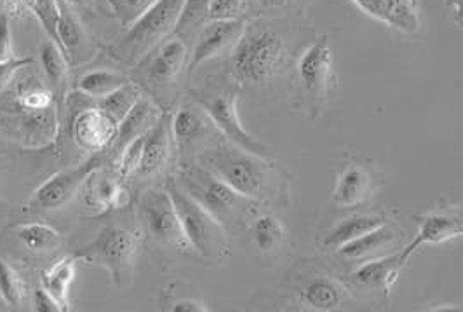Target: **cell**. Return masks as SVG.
Returning <instances> with one entry per match:
<instances>
[{
  "label": "cell",
  "mask_w": 463,
  "mask_h": 312,
  "mask_svg": "<svg viewBox=\"0 0 463 312\" xmlns=\"http://www.w3.org/2000/svg\"><path fill=\"white\" fill-rule=\"evenodd\" d=\"M195 163L261 206L284 208L291 203V175L272 157L256 156L223 138L204 148Z\"/></svg>",
  "instance_id": "cell-1"
},
{
  "label": "cell",
  "mask_w": 463,
  "mask_h": 312,
  "mask_svg": "<svg viewBox=\"0 0 463 312\" xmlns=\"http://www.w3.org/2000/svg\"><path fill=\"white\" fill-rule=\"evenodd\" d=\"M289 63L288 37L270 20H255L231 51L229 75L241 88H263L274 82Z\"/></svg>",
  "instance_id": "cell-2"
},
{
  "label": "cell",
  "mask_w": 463,
  "mask_h": 312,
  "mask_svg": "<svg viewBox=\"0 0 463 312\" xmlns=\"http://www.w3.org/2000/svg\"><path fill=\"white\" fill-rule=\"evenodd\" d=\"M175 178L180 187L208 210L229 232L250 223L258 206H261L233 191L227 182L195 161L180 163Z\"/></svg>",
  "instance_id": "cell-3"
},
{
  "label": "cell",
  "mask_w": 463,
  "mask_h": 312,
  "mask_svg": "<svg viewBox=\"0 0 463 312\" xmlns=\"http://www.w3.org/2000/svg\"><path fill=\"white\" fill-rule=\"evenodd\" d=\"M241 86L232 79L231 75H218L206 80L204 86L190 91V99L195 101L206 114L220 135L248 152H253L261 157H272L270 148L255 138L241 122L237 112V99L241 93Z\"/></svg>",
  "instance_id": "cell-4"
},
{
  "label": "cell",
  "mask_w": 463,
  "mask_h": 312,
  "mask_svg": "<svg viewBox=\"0 0 463 312\" xmlns=\"http://www.w3.org/2000/svg\"><path fill=\"white\" fill-rule=\"evenodd\" d=\"M164 189L175 203L186 240L192 244L195 255L208 264L227 262L232 251L231 232L192 195H188L175 176L165 178Z\"/></svg>",
  "instance_id": "cell-5"
},
{
  "label": "cell",
  "mask_w": 463,
  "mask_h": 312,
  "mask_svg": "<svg viewBox=\"0 0 463 312\" xmlns=\"http://www.w3.org/2000/svg\"><path fill=\"white\" fill-rule=\"evenodd\" d=\"M188 60L190 52L185 39L173 33L139 60L129 79L135 80L141 91L152 98L163 110H171L178 80L188 69Z\"/></svg>",
  "instance_id": "cell-6"
},
{
  "label": "cell",
  "mask_w": 463,
  "mask_h": 312,
  "mask_svg": "<svg viewBox=\"0 0 463 312\" xmlns=\"http://www.w3.org/2000/svg\"><path fill=\"white\" fill-rule=\"evenodd\" d=\"M141 242L143 236L138 225L128 227L122 223H107L98 231L94 240L73 255L79 260L105 269L114 285L124 288L133 279Z\"/></svg>",
  "instance_id": "cell-7"
},
{
  "label": "cell",
  "mask_w": 463,
  "mask_h": 312,
  "mask_svg": "<svg viewBox=\"0 0 463 312\" xmlns=\"http://www.w3.org/2000/svg\"><path fill=\"white\" fill-rule=\"evenodd\" d=\"M137 220L143 241L164 253L178 257L195 255L186 240L182 222L169 193L163 187H148L137 201Z\"/></svg>",
  "instance_id": "cell-8"
},
{
  "label": "cell",
  "mask_w": 463,
  "mask_h": 312,
  "mask_svg": "<svg viewBox=\"0 0 463 312\" xmlns=\"http://www.w3.org/2000/svg\"><path fill=\"white\" fill-rule=\"evenodd\" d=\"M185 0H159L137 24L109 46V56L124 67H135L150 51L175 33Z\"/></svg>",
  "instance_id": "cell-9"
},
{
  "label": "cell",
  "mask_w": 463,
  "mask_h": 312,
  "mask_svg": "<svg viewBox=\"0 0 463 312\" xmlns=\"http://www.w3.org/2000/svg\"><path fill=\"white\" fill-rule=\"evenodd\" d=\"M60 107L33 110L16 103L7 91L0 93V135L24 150L39 152L56 142Z\"/></svg>",
  "instance_id": "cell-10"
},
{
  "label": "cell",
  "mask_w": 463,
  "mask_h": 312,
  "mask_svg": "<svg viewBox=\"0 0 463 312\" xmlns=\"http://www.w3.org/2000/svg\"><path fill=\"white\" fill-rule=\"evenodd\" d=\"M295 71L301 95L308 101V110L316 119L323 112L327 98L336 86L333 52L327 35H323L301 51L295 61Z\"/></svg>",
  "instance_id": "cell-11"
},
{
  "label": "cell",
  "mask_w": 463,
  "mask_h": 312,
  "mask_svg": "<svg viewBox=\"0 0 463 312\" xmlns=\"http://www.w3.org/2000/svg\"><path fill=\"white\" fill-rule=\"evenodd\" d=\"M103 166L101 154H94L90 161H84L71 168L60 169L44 180L32 195L24 201L26 213H47L61 210L82 189L86 178L96 168Z\"/></svg>",
  "instance_id": "cell-12"
},
{
  "label": "cell",
  "mask_w": 463,
  "mask_h": 312,
  "mask_svg": "<svg viewBox=\"0 0 463 312\" xmlns=\"http://www.w3.org/2000/svg\"><path fill=\"white\" fill-rule=\"evenodd\" d=\"M171 131L178 154H182V163L188 159V154L195 152L197 157L204 148L222 140L208 114L192 99L182 103L175 114L171 112Z\"/></svg>",
  "instance_id": "cell-13"
},
{
  "label": "cell",
  "mask_w": 463,
  "mask_h": 312,
  "mask_svg": "<svg viewBox=\"0 0 463 312\" xmlns=\"http://www.w3.org/2000/svg\"><path fill=\"white\" fill-rule=\"evenodd\" d=\"M293 289L305 309L333 312L342 309L347 302V288L335 276L316 267L295 269Z\"/></svg>",
  "instance_id": "cell-14"
},
{
  "label": "cell",
  "mask_w": 463,
  "mask_h": 312,
  "mask_svg": "<svg viewBox=\"0 0 463 312\" xmlns=\"http://www.w3.org/2000/svg\"><path fill=\"white\" fill-rule=\"evenodd\" d=\"M118 124L96 101L86 109H77L70 120V135L75 145L88 154H103L116 142Z\"/></svg>",
  "instance_id": "cell-15"
},
{
  "label": "cell",
  "mask_w": 463,
  "mask_h": 312,
  "mask_svg": "<svg viewBox=\"0 0 463 312\" xmlns=\"http://www.w3.org/2000/svg\"><path fill=\"white\" fill-rule=\"evenodd\" d=\"M82 204L91 215H103L109 212L124 210L131 203V194L126 182L105 166L94 169L82 185Z\"/></svg>",
  "instance_id": "cell-16"
},
{
  "label": "cell",
  "mask_w": 463,
  "mask_h": 312,
  "mask_svg": "<svg viewBox=\"0 0 463 312\" xmlns=\"http://www.w3.org/2000/svg\"><path fill=\"white\" fill-rule=\"evenodd\" d=\"M246 18L239 20H208L203 24L195 46L190 52L188 71L195 72L201 65L211 61L223 52H231L246 28Z\"/></svg>",
  "instance_id": "cell-17"
},
{
  "label": "cell",
  "mask_w": 463,
  "mask_h": 312,
  "mask_svg": "<svg viewBox=\"0 0 463 312\" xmlns=\"http://www.w3.org/2000/svg\"><path fill=\"white\" fill-rule=\"evenodd\" d=\"M378 185V173L366 166V163L354 159L340 169L331 193V203L338 208L363 206L366 201H370Z\"/></svg>",
  "instance_id": "cell-18"
},
{
  "label": "cell",
  "mask_w": 463,
  "mask_h": 312,
  "mask_svg": "<svg viewBox=\"0 0 463 312\" xmlns=\"http://www.w3.org/2000/svg\"><path fill=\"white\" fill-rule=\"evenodd\" d=\"M175 150L176 144L171 131V112L164 110L154 128L145 135L141 163L135 178L146 180L164 173L173 159Z\"/></svg>",
  "instance_id": "cell-19"
},
{
  "label": "cell",
  "mask_w": 463,
  "mask_h": 312,
  "mask_svg": "<svg viewBox=\"0 0 463 312\" xmlns=\"http://www.w3.org/2000/svg\"><path fill=\"white\" fill-rule=\"evenodd\" d=\"M418 232L415 238L406 244V248L399 253V264H408L413 253L425 244H440L444 241L455 240L462 236V215L449 212H436L427 215L415 216Z\"/></svg>",
  "instance_id": "cell-20"
},
{
  "label": "cell",
  "mask_w": 463,
  "mask_h": 312,
  "mask_svg": "<svg viewBox=\"0 0 463 312\" xmlns=\"http://www.w3.org/2000/svg\"><path fill=\"white\" fill-rule=\"evenodd\" d=\"M58 44L65 51L70 65H77L93 56V44L80 16L75 13V7L67 0H58Z\"/></svg>",
  "instance_id": "cell-21"
},
{
  "label": "cell",
  "mask_w": 463,
  "mask_h": 312,
  "mask_svg": "<svg viewBox=\"0 0 463 312\" xmlns=\"http://www.w3.org/2000/svg\"><path fill=\"white\" fill-rule=\"evenodd\" d=\"M361 11L374 20L395 28L402 33H418L421 20L418 14L417 0H352Z\"/></svg>",
  "instance_id": "cell-22"
},
{
  "label": "cell",
  "mask_w": 463,
  "mask_h": 312,
  "mask_svg": "<svg viewBox=\"0 0 463 312\" xmlns=\"http://www.w3.org/2000/svg\"><path fill=\"white\" fill-rule=\"evenodd\" d=\"M163 109L146 95L139 98L138 103L131 109V112L122 119L117 129L116 142L112 145V156L118 157L120 152L137 140L139 137L146 135L154 124L163 116Z\"/></svg>",
  "instance_id": "cell-23"
},
{
  "label": "cell",
  "mask_w": 463,
  "mask_h": 312,
  "mask_svg": "<svg viewBox=\"0 0 463 312\" xmlns=\"http://www.w3.org/2000/svg\"><path fill=\"white\" fill-rule=\"evenodd\" d=\"M401 269L402 265L399 264V255L368 259L350 272L348 281L354 287L370 291H383L389 295L394 288Z\"/></svg>",
  "instance_id": "cell-24"
},
{
  "label": "cell",
  "mask_w": 463,
  "mask_h": 312,
  "mask_svg": "<svg viewBox=\"0 0 463 312\" xmlns=\"http://www.w3.org/2000/svg\"><path fill=\"white\" fill-rule=\"evenodd\" d=\"M39 61L47 86L51 88L58 105H61L69 88L70 61L61 46L46 37L39 44Z\"/></svg>",
  "instance_id": "cell-25"
},
{
  "label": "cell",
  "mask_w": 463,
  "mask_h": 312,
  "mask_svg": "<svg viewBox=\"0 0 463 312\" xmlns=\"http://www.w3.org/2000/svg\"><path fill=\"white\" fill-rule=\"evenodd\" d=\"M397 241H399V231L391 222H385L383 225L373 229L368 234L350 241L342 248H338V253L340 257L354 262L368 260V259L380 257V251H387Z\"/></svg>",
  "instance_id": "cell-26"
},
{
  "label": "cell",
  "mask_w": 463,
  "mask_h": 312,
  "mask_svg": "<svg viewBox=\"0 0 463 312\" xmlns=\"http://www.w3.org/2000/svg\"><path fill=\"white\" fill-rule=\"evenodd\" d=\"M24 251L39 257L56 253L63 246V236L46 222H22L11 227Z\"/></svg>",
  "instance_id": "cell-27"
},
{
  "label": "cell",
  "mask_w": 463,
  "mask_h": 312,
  "mask_svg": "<svg viewBox=\"0 0 463 312\" xmlns=\"http://www.w3.org/2000/svg\"><path fill=\"white\" fill-rule=\"evenodd\" d=\"M385 222H389L385 213H352L344 216L326 232L321 246L326 250H338L350 241L357 240L373 229L383 225Z\"/></svg>",
  "instance_id": "cell-28"
},
{
  "label": "cell",
  "mask_w": 463,
  "mask_h": 312,
  "mask_svg": "<svg viewBox=\"0 0 463 312\" xmlns=\"http://www.w3.org/2000/svg\"><path fill=\"white\" fill-rule=\"evenodd\" d=\"M248 225H250L251 241L261 255L272 257L286 246V241H288L286 227L274 213L256 212Z\"/></svg>",
  "instance_id": "cell-29"
},
{
  "label": "cell",
  "mask_w": 463,
  "mask_h": 312,
  "mask_svg": "<svg viewBox=\"0 0 463 312\" xmlns=\"http://www.w3.org/2000/svg\"><path fill=\"white\" fill-rule=\"evenodd\" d=\"M79 259L75 255H67L56 260L41 274V285L58 300V304L67 312L70 307V288L77 276Z\"/></svg>",
  "instance_id": "cell-30"
},
{
  "label": "cell",
  "mask_w": 463,
  "mask_h": 312,
  "mask_svg": "<svg viewBox=\"0 0 463 312\" xmlns=\"http://www.w3.org/2000/svg\"><path fill=\"white\" fill-rule=\"evenodd\" d=\"M129 80L128 75H124L114 69H94L82 73L75 82V91L91 98L93 101L110 95Z\"/></svg>",
  "instance_id": "cell-31"
},
{
  "label": "cell",
  "mask_w": 463,
  "mask_h": 312,
  "mask_svg": "<svg viewBox=\"0 0 463 312\" xmlns=\"http://www.w3.org/2000/svg\"><path fill=\"white\" fill-rule=\"evenodd\" d=\"M143 95L145 93L141 91L138 84L129 79L126 84L117 88L116 91H112L110 95L96 99V105L101 110H105L112 119L116 120L117 124H120Z\"/></svg>",
  "instance_id": "cell-32"
},
{
  "label": "cell",
  "mask_w": 463,
  "mask_h": 312,
  "mask_svg": "<svg viewBox=\"0 0 463 312\" xmlns=\"http://www.w3.org/2000/svg\"><path fill=\"white\" fill-rule=\"evenodd\" d=\"M0 300L7 309L14 311H22L26 302L24 276L5 259H0Z\"/></svg>",
  "instance_id": "cell-33"
},
{
  "label": "cell",
  "mask_w": 463,
  "mask_h": 312,
  "mask_svg": "<svg viewBox=\"0 0 463 312\" xmlns=\"http://www.w3.org/2000/svg\"><path fill=\"white\" fill-rule=\"evenodd\" d=\"M211 2L213 0H185L175 33L185 39L194 33V30L206 24Z\"/></svg>",
  "instance_id": "cell-34"
},
{
  "label": "cell",
  "mask_w": 463,
  "mask_h": 312,
  "mask_svg": "<svg viewBox=\"0 0 463 312\" xmlns=\"http://www.w3.org/2000/svg\"><path fill=\"white\" fill-rule=\"evenodd\" d=\"M159 0H107L114 18L126 28L137 24Z\"/></svg>",
  "instance_id": "cell-35"
},
{
  "label": "cell",
  "mask_w": 463,
  "mask_h": 312,
  "mask_svg": "<svg viewBox=\"0 0 463 312\" xmlns=\"http://www.w3.org/2000/svg\"><path fill=\"white\" fill-rule=\"evenodd\" d=\"M143 144H145V135L133 140L128 145L120 156L117 157L116 171L117 175L126 182L137 176L138 173L139 163H141V154H143Z\"/></svg>",
  "instance_id": "cell-36"
},
{
  "label": "cell",
  "mask_w": 463,
  "mask_h": 312,
  "mask_svg": "<svg viewBox=\"0 0 463 312\" xmlns=\"http://www.w3.org/2000/svg\"><path fill=\"white\" fill-rule=\"evenodd\" d=\"M250 0H213L208 20H239L244 18Z\"/></svg>",
  "instance_id": "cell-37"
},
{
  "label": "cell",
  "mask_w": 463,
  "mask_h": 312,
  "mask_svg": "<svg viewBox=\"0 0 463 312\" xmlns=\"http://www.w3.org/2000/svg\"><path fill=\"white\" fill-rule=\"evenodd\" d=\"M163 311L171 312H208V304L197 297L180 293H169L163 300Z\"/></svg>",
  "instance_id": "cell-38"
},
{
  "label": "cell",
  "mask_w": 463,
  "mask_h": 312,
  "mask_svg": "<svg viewBox=\"0 0 463 312\" xmlns=\"http://www.w3.org/2000/svg\"><path fill=\"white\" fill-rule=\"evenodd\" d=\"M301 0H250L261 16H282V14H295L300 7Z\"/></svg>",
  "instance_id": "cell-39"
},
{
  "label": "cell",
  "mask_w": 463,
  "mask_h": 312,
  "mask_svg": "<svg viewBox=\"0 0 463 312\" xmlns=\"http://www.w3.org/2000/svg\"><path fill=\"white\" fill-rule=\"evenodd\" d=\"M13 58H16V52L11 30V18L0 11V61H7Z\"/></svg>",
  "instance_id": "cell-40"
},
{
  "label": "cell",
  "mask_w": 463,
  "mask_h": 312,
  "mask_svg": "<svg viewBox=\"0 0 463 312\" xmlns=\"http://www.w3.org/2000/svg\"><path fill=\"white\" fill-rule=\"evenodd\" d=\"M30 65H33L32 58H20V56L7 61H0V93L13 82V79L22 69Z\"/></svg>",
  "instance_id": "cell-41"
},
{
  "label": "cell",
  "mask_w": 463,
  "mask_h": 312,
  "mask_svg": "<svg viewBox=\"0 0 463 312\" xmlns=\"http://www.w3.org/2000/svg\"><path fill=\"white\" fill-rule=\"evenodd\" d=\"M14 145L16 144H13L11 140L0 135V187L9 176H13V166L16 165V159H18L14 152Z\"/></svg>",
  "instance_id": "cell-42"
},
{
  "label": "cell",
  "mask_w": 463,
  "mask_h": 312,
  "mask_svg": "<svg viewBox=\"0 0 463 312\" xmlns=\"http://www.w3.org/2000/svg\"><path fill=\"white\" fill-rule=\"evenodd\" d=\"M32 309L35 312H65L58 300L43 285L32 293Z\"/></svg>",
  "instance_id": "cell-43"
},
{
  "label": "cell",
  "mask_w": 463,
  "mask_h": 312,
  "mask_svg": "<svg viewBox=\"0 0 463 312\" xmlns=\"http://www.w3.org/2000/svg\"><path fill=\"white\" fill-rule=\"evenodd\" d=\"M32 0H0V11L5 13L11 20L24 18L28 13Z\"/></svg>",
  "instance_id": "cell-44"
},
{
  "label": "cell",
  "mask_w": 463,
  "mask_h": 312,
  "mask_svg": "<svg viewBox=\"0 0 463 312\" xmlns=\"http://www.w3.org/2000/svg\"><path fill=\"white\" fill-rule=\"evenodd\" d=\"M444 4L453 9V22L463 28V0H444Z\"/></svg>",
  "instance_id": "cell-45"
},
{
  "label": "cell",
  "mask_w": 463,
  "mask_h": 312,
  "mask_svg": "<svg viewBox=\"0 0 463 312\" xmlns=\"http://www.w3.org/2000/svg\"><path fill=\"white\" fill-rule=\"evenodd\" d=\"M67 2L71 4L75 9H80V11H86V13H94L96 7H98L96 0H67Z\"/></svg>",
  "instance_id": "cell-46"
},
{
  "label": "cell",
  "mask_w": 463,
  "mask_h": 312,
  "mask_svg": "<svg viewBox=\"0 0 463 312\" xmlns=\"http://www.w3.org/2000/svg\"><path fill=\"white\" fill-rule=\"evenodd\" d=\"M462 236H463V215H462Z\"/></svg>",
  "instance_id": "cell-47"
}]
</instances>
